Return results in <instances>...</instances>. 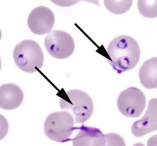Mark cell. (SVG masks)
Here are the masks:
<instances>
[{"mask_svg": "<svg viewBox=\"0 0 157 146\" xmlns=\"http://www.w3.org/2000/svg\"><path fill=\"white\" fill-rule=\"evenodd\" d=\"M107 52L108 63L118 74L132 69L140 58L139 45L129 36H120L114 39L108 45Z\"/></svg>", "mask_w": 157, "mask_h": 146, "instance_id": "1", "label": "cell"}, {"mask_svg": "<svg viewBox=\"0 0 157 146\" xmlns=\"http://www.w3.org/2000/svg\"><path fill=\"white\" fill-rule=\"evenodd\" d=\"M60 97L59 104L61 109L70 112L75 124L86 121L93 114V101L85 92L80 90H71L66 92Z\"/></svg>", "mask_w": 157, "mask_h": 146, "instance_id": "2", "label": "cell"}, {"mask_svg": "<svg viewBox=\"0 0 157 146\" xmlns=\"http://www.w3.org/2000/svg\"><path fill=\"white\" fill-rule=\"evenodd\" d=\"M16 65L26 73H33L43 65L44 57L40 47L36 42L25 40L20 42L13 51Z\"/></svg>", "mask_w": 157, "mask_h": 146, "instance_id": "3", "label": "cell"}, {"mask_svg": "<svg viewBox=\"0 0 157 146\" xmlns=\"http://www.w3.org/2000/svg\"><path fill=\"white\" fill-rule=\"evenodd\" d=\"M73 115L66 111L51 113L46 118L44 124L46 135L53 141L64 143L69 140L75 127Z\"/></svg>", "mask_w": 157, "mask_h": 146, "instance_id": "4", "label": "cell"}, {"mask_svg": "<svg viewBox=\"0 0 157 146\" xmlns=\"http://www.w3.org/2000/svg\"><path fill=\"white\" fill-rule=\"evenodd\" d=\"M119 112L126 117L138 118L146 104V98L140 89L131 87L121 92L117 99Z\"/></svg>", "mask_w": 157, "mask_h": 146, "instance_id": "5", "label": "cell"}, {"mask_svg": "<svg viewBox=\"0 0 157 146\" xmlns=\"http://www.w3.org/2000/svg\"><path fill=\"white\" fill-rule=\"evenodd\" d=\"M44 45L48 53L54 58L65 59L74 52V40L68 33L63 31L54 30L46 36Z\"/></svg>", "mask_w": 157, "mask_h": 146, "instance_id": "6", "label": "cell"}, {"mask_svg": "<svg viewBox=\"0 0 157 146\" xmlns=\"http://www.w3.org/2000/svg\"><path fill=\"white\" fill-rule=\"evenodd\" d=\"M54 14L48 7L39 6L31 12L27 24L33 33L43 35L49 33L54 26Z\"/></svg>", "mask_w": 157, "mask_h": 146, "instance_id": "7", "label": "cell"}, {"mask_svg": "<svg viewBox=\"0 0 157 146\" xmlns=\"http://www.w3.org/2000/svg\"><path fill=\"white\" fill-rule=\"evenodd\" d=\"M157 130V99L149 101L147 109L140 120L132 126V133L137 137L143 136Z\"/></svg>", "mask_w": 157, "mask_h": 146, "instance_id": "8", "label": "cell"}, {"mask_svg": "<svg viewBox=\"0 0 157 146\" xmlns=\"http://www.w3.org/2000/svg\"><path fill=\"white\" fill-rule=\"evenodd\" d=\"M23 92L18 86L13 83L2 85L0 87V107L5 110L18 108L23 102Z\"/></svg>", "mask_w": 157, "mask_h": 146, "instance_id": "9", "label": "cell"}, {"mask_svg": "<svg viewBox=\"0 0 157 146\" xmlns=\"http://www.w3.org/2000/svg\"><path fill=\"white\" fill-rule=\"evenodd\" d=\"M78 128L79 131L73 139V146H106L105 135L98 128L83 125Z\"/></svg>", "mask_w": 157, "mask_h": 146, "instance_id": "10", "label": "cell"}, {"mask_svg": "<svg viewBox=\"0 0 157 146\" xmlns=\"http://www.w3.org/2000/svg\"><path fill=\"white\" fill-rule=\"evenodd\" d=\"M140 83L147 89L157 88V57L147 60L143 63L139 71Z\"/></svg>", "mask_w": 157, "mask_h": 146, "instance_id": "11", "label": "cell"}, {"mask_svg": "<svg viewBox=\"0 0 157 146\" xmlns=\"http://www.w3.org/2000/svg\"><path fill=\"white\" fill-rule=\"evenodd\" d=\"M104 2L105 7L109 12L114 14H121L129 10L132 5L133 1L105 0Z\"/></svg>", "mask_w": 157, "mask_h": 146, "instance_id": "12", "label": "cell"}, {"mask_svg": "<svg viewBox=\"0 0 157 146\" xmlns=\"http://www.w3.org/2000/svg\"><path fill=\"white\" fill-rule=\"evenodd\" d=\"M137 6L140 13L147 18L157 17V1L138 0Z\"/></svg>", "mask_w": 157, "mask_h": 146, "instance_id": "13", "label": "cell"}, {"mask_svg": "<svg viewBox=\"0 0 157 146\" xmlns=\"http://www.w3.org/2000/svg\"><path fill=\"white\" fill-rule=\"evenodd\" d=\"M106 146H125L124 140L119 135L115 133L105 135Z\"/></svg>", "mask_w": 157, "mask_h": 146, "instance_id": "14", "label": "cell"}, {"mask_svg": "<svg viewBox=\"0 0 157 146\" xmlns=\"http://www.w3.org/2000/svg\"><path fill=\"white\" fill-rule=\"evenodd\" d=\"M147 146H157V135L149 138L147 143Z\"/></svg>", "mask_w": 157, "mask_h": 146, "instance_id": "15", "label": "cell"}]
</instances>
